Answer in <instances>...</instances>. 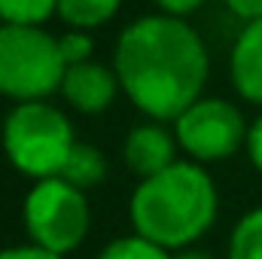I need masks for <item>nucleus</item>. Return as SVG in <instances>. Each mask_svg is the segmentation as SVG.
I'll return each instance as SVG.
<instances>
[{
	"instance_id": "obj_1",
	"label": "nucleus",
	"mask_w": 262,
	"mask_h": 259,
	"mask_svg": "<svg viewBox=\"0 0 262 259\" xmlns=\"http://www.w3.org/2000/svg\"><path fill=\"white\" fill-rule=\"evenodd\" d=\"M113 70L128 101L156 122L177 119L201 98L207 49L192 25L177 15H143L116 40Z\"/></svg>"
},
{
	"instance_id": "obj_2",
	"label": "nucleus",
	"mask_w": 262,
	"mask_h": 259,
	"mask_svg": "<svg viewBox=\"0 0 262 259\" xmlns=\"http://www.w3.org/2000/svg\"><path fill=\"white\" fill-rule=\"evenodd\" d=\"M216 186L204 165L174 162L140 180L131 195V226L165 250H186L216 220Z\"/></svg>"
},
{
	"instance_id": "obj_3",
	"label": "nucleus",
	"mask_w": 262,
	"mask_h": 259,
	"mask_svg": "<svg viewBox=\"0 0 262 259\" xmlns=\"http://www.w3.org/2000/svg\"><path fill=\"white\" fill-rule=\"evenodd\" d=\"M3 153L15 171L31 180L58 177L73 149V125L46 101H25L3 119Z\"/></svg>"
},
{
	"instance_id": "obj_4",
	"label": "nucleus",
	"mask_w": 262,
	"mask_h": 259,
	"mask_svg": "<svg viewBox=\"0 0 262 259\" xmlns=\"http://www.w3.org/2000/svg\"><path fill=\"white\" fill-rule=\"evenodd\" d=\"M64 61L58 52V37L43 28L0 25V95L15 104L46 101L61 92Z\"/></svg>"
},
{
	"instance_id": "obj_5",
	"label": "nucleus",
	"mask_w": 262,
	"mask_h": 259,
	"mask_svg": "<svg viewBox=\"0 0 262 259\" xmlns=\"http://www.w3.org/2000/svg\"><path fill=\"white\" fill-rule=\"evenodd\" d=\"M25 229L31 235V244L64 256L76 250L89 235V201L85 192L70 186L61 177L37 180L31 192L25 195Z\"/></svg>"
},
{
	"instance_id": "obj_6",
	"label": "nucleus",
	"mask_w": 262,
	"mask_h": 259,
	"mask_svg": "<svg viewBox=\"0 0 262 259\" xmlns=\"http://www.w3.org/2000/svg\"><path fill=\"white\" fill-rule=\"evenodd\" d=\"M241 110L223 98H198L174 119V137L192 162H220L247 143Z\"/></svg>"
},
{
	"instance_id": "obj_7",
	"label": "nucleus",
	"mask_w": 262,
	"mask_h": 259,
	"mask_svg": "<svg viewBox=\"0 0 262 259\" xmlns=\"http://www.w3.org/2000/svg\"><path fill=\"white\" fill-rule=\"evenodd\" d=\"M116 92H122L116 70L104 67L101 61H95V58L92 61H82V64H70L64 70V79H61L64 101L73 110L85 113V116L104 113L113 104Z\"/></svg>"
},
{
	"instance_id": "obj_8",
	"label": "nucleus",
	"mask_w": 262,
	"mask_h": 259,
	"mask_svg": "<svg viewBox=\"0 0 262 259\" xmlns=\"http://www.w3.org/2000/svg\"><path fill=\"white\" fill-rule=\"evenodd\" d=\"M177 146L180 143L174 134H168L162 125L149 122V125H137L125 134L122 159H125L131 174L146 180V177H152L177 162Z\"/></svg>"
},
{
	"instance_id": "obj_9",
	"label": "nucleus",
	"mask_w": 262,
	"mask_h": 259,
	"mask_svg": "<svg viewBox=\"0 0 262 259\" xmlns=\"http://www.w3.org/2000/svg\"><path fill=\"white\" fill-rule=\"evenodd\" d=\"M229 73L238 95L262 107V18L241 28L229 55Z\"/></svg>"
},
{
	"instance_id": "obj_10",
	"label": "nucleus",
	"mask_w": 262,
	"mask_h": 259,
	"mask_svg": "<svg viewBox=\"0 0 262 259\" xmlns=\"http://www.w3.org/2000/svg\"><path fill=\"white\" fill-rule=\"evenodd\" d=\"M104 174H107V159H104V153L95 149L92 143H79V140H76L58 177L67 180L70 186H76V189L85 192V189L98 186V183L104 180Z\"/></svg>"
},
{
	"instance_id": "obj_11",
	"label": "nucleus",
	"mask_w": 262,
	"mask_h": 259,
	"mask_svg": "<svg viewBox=\"0 0 262 259\" xmlns=\"http://www.w3.org/2000/svg\"><path fill=\"white\" fill-rule=\"evenodd\" d=\"M122 0H58V18L67 28L92 31L107 25L119 12Z\"/></svg>"
},
{
	"instance_id": "obj_12",
	"label": "nucleus",
	"mask_w": 262,
	"mask_h": 259,
	"mask_svg": "<svg viewBox=\"0 0 262 259\" xmlns=\"http://www.w3.org/2000/svg\"><path fill=\"white\" fill-rule=\"evenodd\" d=\"M58 12V0H0V25L43 28Z\"/></svg>"
},
{
	"instance_id": "obj_13",
	"label": "nucleus",
	"mask_w": 262,
	"mask_h": 259,
	"mask_svg": "<svg viewBox=\"0 0 262 259\" xmlns=\"http://www.w3.org/2000/svg\"><path fill=\"white\" fill-rule=\"evenodd\" d=\"M229 259H262V207L238 220L229 238Z\"/></svg>"
},
{
	"instance_id": "obj_14",
	"label": "nucleus",
	"mask_w": 262,
	"mask_h": 259,
	"mask_svg": "<svg viewBox=\"0 0 262 259\" xmlns=\"http://www.w3.org/2000/svg\"><path fill=\"white\" fill-rule=\"evenodd\" d=\"M98 259H174V256H171V250H165L156 241H149V238H143V235L134 232V235L110 241L101 250Z\"/></svg>"
},
{
	"instance_id": "obj_15",
	"label": "nucleus",
	"mask_w": 262,
	"mask_h": 259,
	"mask_svg": "<svg viewBox=\"0 0 262 259\" xmlns=\"http://www.w3.org/2000/svg\"><path fill=\"white\" fill-rule=\"evenodd\" d=\"M58 52H61L64 67L82 64V61H92V55H95V43H92L89 31H76V28H70L67 34L58 37Z\"/></svg>"
},
{
	"instance_id": "obj_16",
	"label": "nucleus",
	"mask_w": 262,
	"mask_h": 259,
	"mask_svg": "<svg viewBox=\"0 0 262 259\" xmlns=\"http://www.w3.org/2000/svg\"><path fill=\"white\" fill-rule=\"evenodd\" d=\"M226 6H229L232 15H238L244 25L262 18V0H226Z\"/></svg>"
},
{
	"instance_id": "obj_17",
	"label": "nucleus",
	"mask_w": 262,
	"mask_h": 259,
	"mask_svg": "<svg viewBox=\"0 0 262 259\" xmlns=\"http://www.w3.org/2000/svg\"><path fill=\"white\" fill-rule=\"evenodd\" d=\"M0 259H61L58 253H49L37 244H21V247H9V250H0Z\"/></svg>"
},
{
	"instance_id": "obj_18",
	"label": "nucleus",
	"mask_w": 262,
	"mask_h": 259,
	"mask_svg": "<svg viewBox=\"0 0 262 259\" xmlns=\"http://www.w3.org/2000/svg\"><path fill=\"white\" fill-rule=\"evenodd\" d=\"M247 153H250V162L256 165V171H262V116L250 125V131H247Z\"/></svg>"
},
{
	"instance_id": "obj_19",
	"label": "nucleus",
	"mask_w": 262,
	"mask_h": 259,
	"mask_svg": "<svg viewBox=\"0 0 262 259\" xmlns=\"http://www.w3.org/2000/svg\"><path fill=\"white\" fill-rule=\"evenodd\" d=\"M201 3H204V0H156V6H159L162 12L177 15V18H183V15H189V12H195Z\"/></svg>"
},
{
	"instance_id": "obj_20",
	"label": "nucleus",
	"mask_w": 262,
	"mask_h": 259,
	"mask_svg": "<svg viewBox=\"0 0 262 259\" xmlns=\"http://www.w3.org/2000/svg\"><path fill=\"white\" fill-rule=\"evenodd\" d=\"M174 259H213V256H210V253H204V250H189V247H186V250H180Z\"/></svg>"
}]
</instances>
